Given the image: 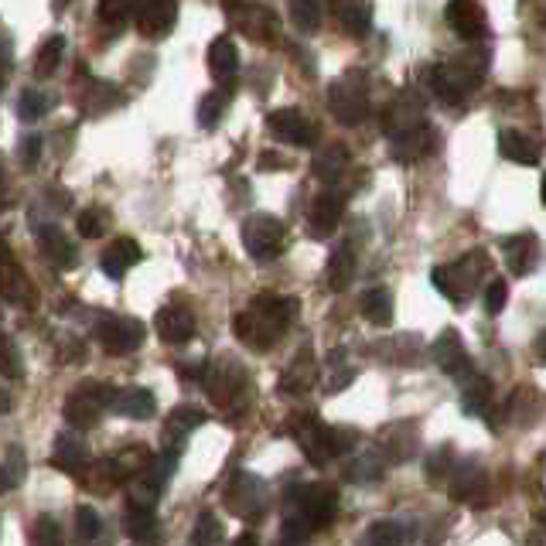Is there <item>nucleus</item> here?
I'll use <instances>...</instances> for the list:
<instances>
[{
  "label": "nucleus",
  "instance_id": "27",
  "mask_svg": "<svg viewBox=\"0 0 546 546\" xmlns=\"http://www.w3.org/2000/svg\"><path fill=\"white\" fill-rule=\"evenodd\" d=\"M86 461H89V451L82 444L79 434L65 430V434L55 437V448H52V465L65 471V475H82L86 471Z\"/></svg>",
  "mask_w": 546,
  "mask_h": 546
},
{
  "label": "nucleus",
  "instance_id": "52",
  "mask_svg": "<svg viewBox=\"0 0 546 546\" xmlns=\"http://www.w3.org/2000/svg\"><path fill=\"white\" fill-rule=\"evenodd\" d=\"M99 529H103V519H99V512L93 506H79L76 509V533L82 543H93L99 536Z\"/></svg>",
  "mask_w": 546,
  "mask_h": 546
},
{
  "label": "nucleus",
  "instance_id": "24",
  "mask_svg": "<svg viewBox=\"0 0 546 546\" xmlns=\"http://www.w3.org/2000/svg\"><path fill=\"white\" fill-rule=\"evenodd\" d=\"M502 250H506V263H509V270L516 273V277L533 273L536 263H540V239H536L533 233L509 236L506 243H502Z\"/></svg>",
  "mask_w": 546,
  "mask_h": 546
},
{
  "label": "nucleus",
  "instance_id": "57",
  "mask_svg": "<svg viewBox=\"0 0 546 546\" xmlns=\"http://www.w3.org/2000/svg\"><path fill=\"white\" fill-rule=\"evenodd\" d=\"M349 383H352V372H338V376L332 379V383H328V393H342Z\"/></svg>",
  "mask_w": 546,
  "mask_h": 546
},
{
  "label": "nucleus",
  "instance_id": "15",
  "mask_svg": "<svg viewBox=\"0 0 546 546\" xmlns=\"http://www.w3.org/2000/svg\"><path fill=\"white\" fill-rule=\"evenodd\" d=\"M379 123H383V130L393 137H400V134H407V130H417V127H424V106H420V99L413 96V93H400L393 99L390 106L383 110V117H379Z\"/></svg>",
  "mask_w": 546,
  "mask_h": 546
},
{
  "label": "nucleus",
  "instance_id": "48",
  "mask_svg": "<svg viewBox=\"0 0 546 546\" xmlns=\"http://www.w3.org/2000/svg\"><path fill=\"white\" fill-rule=\"evenodd\" d=\"M28 471V454H24L21 444H7L4 454V488H18V482Z\"/></svg>",
  "mask_w": 546,
  "mask_h": 546
},
{
  "label": "nucleus",
  "instance_id": "30",
  "mask_svg": "<svg viewBox=\"0 0 546 546\" xmlns=\"http://www.w3.org/2000/svg\"><path fill=\"white\" fill-rule=\"evenodd\" d=\"M79 478H82V485H86L93 495H110L113 488H120L123 482H127V475H123V468H120L117 458H99V461H93V465L82 471Z\"/></svg>",
  "mask_w": 546,
  "mask_h": 546
},
{
  "label": "nucleus",
  "instance_id": "49",
  "mask_svg": "<svg viewBox=\"0 0 546 546\" xmlns=\"http://www.w3.org/2000/svg\"><path fill=\"white\" fill-rule=\"evenodd\" d=\"M106 226H110V215L103 209H82L79 219H76V229L82 239H99L106 233Z\"/></svg>",
  "mask_w": 546,
  "mask_h": 546
},
{
  "label": "nucleus",
  "instance_id": "38",
  "mask_svg": "<svg viewBox=\"0 0 546 546\" xmlns=\"http://www.w3.org/2000/svg\"><path fill=\"white\" fill-rule=\"evenodd\" d=\"M359 308H362V318L376 328H386L393 321V294L383 291V287H372L359 297Z\"/></svg>",
  "mask_w": 546,
  "mask_h": 546
},
{
  "label": "nucleus",
  "instance_id": "51",
  "mask_svg": "<svg viewBox=\"0 0 546 546\" xmlns=\"http://www.w3.org/2000/svg\"><path fill=\"white\" fill-rule=\"evenodd\" d=\"M226 103H229L226 93H219V89L209 93L202 103H198V123H202V127H215L219 117H222V110H226Z\"/></svg>",
  "mask_w": 546,
  "mask_h": 546
},
{
  "label": "nucleus",
  "instance_id": "1",
  "mask_svg": "<svg viewBox=\"0 0 546 546\" xmlns=\"http://www.w3.org/2000/svg\"><path fill=\"white\" fill-rule=\"evenodd\" d=\"M297 311V301L280 294H256L246 311L233 318V332L246 349L253 352H270L280 342V335L291 328Z\"/></svg>",
  "mask_w": 546,
  "mask_h": 546
},
{
  "label": "nucleus",
  "instance_id": "34",
  "mask_svg": "<svg viewBox=\"0 0 546 546\" xmlns=\"http://www.w3.org/2000/svg\"><path fill=\"white\" fill-rule=\"evenodd\" d=\"M355 280V253L349 243H342L338 250L328 256V267H325V287L335 294L349 291V284Z\"/></svg>",
  "mask_w": 546,
  "mask_h": 546
},
{
  "label": "nucleus",
  "instance_id": "25",
  "mask_svg": "<svg viewBox=\"0 0 546 546\" xmlns=\"http://www.w3.org/2000/svg\"><path fill=\"white\" fill-rule=\"evenodd\" d=\"M38 250L45 253V260L59 270L76 267V246L69 243V236L62 233L59 226H38Z\"/></svg>",
  "mask_w": 546,
  "mask_h": 546
},
{
  "label": "nucleus",
  "instance_id": "23",
  "mask_svg": "<svg viewBox=\"0 0 546 546\" xmlns=\"http://www.w3.org/2000/svg\"><path fill=\"white\" fill-rule=\"evenodd\" d=\"M314 383H318V362H314L311 349H301L294 355V362L287 366V372L280 376V390L287 396H301L314 390Z\"/></svg>",
  "mask_w": 546,
  "mask_h": 546
},
{
  "label": "nucleus",
  "instance_id": "2",
  "mask_svg": "<svg viewBox=\"0 0 546 546\" xmlns=\"http://www.w3.org/2000/svg\"><path fill=\"white\" fill-rule=\"evenodd\" d=\"M291 437L297 441V448L304 451V458L311 461V465H328L338 454L352 451L355 441H359V430H349V427H328L321 424L314 413H291Z\"/></svg>",
  "mask_w": 546,
  "mask_h": 546
},
{
  "label": "nucleus",
  "instance_id": "6",
  "mask_svg": "<svg viewBox=\"0 0 546 546\" xmlns=\"http://www.w3.org/2000/svg\"><path fill=\"white\" fill-rule=\"evenodd\" d=\"M113 400H117V386H106V383H82L76 390L69 393V400H65V420H69V427L76 430H89L96 427L99 420H103L106 410H113Z\"/></svg>",
  "mask_w": 546,
  "mask_h": 546
},
{
  "label": "nucleus",
  "instance_id": "35",
  "mask_svg": "<svg viewBox=\"0 0 546 546\" xmlns=\"http://www.w3.org/2000/svg\"><path fill=\"white\" fill-rule=\"evenodd\" d=\"M492 396H495L492 379L471 372L465 379V390H461V410L471 413V417H482V413H488V407H492Z\"/></svg>",
  "mask_w": 546,
  "mask_h": 546
},
{
  "label": "nucleus",
  "instance_id": "21",
  "mask_svg": "<svg viewBox=\"0 0 546 546\" xmlns=\"http://www.w3.org/2000/svg\"><path fill=\"white\" fill-rule=\"evenodd\" d=\"M342 215H345V198L338 192H321L314 198L311 215H308L311 236H318V239L332 236L338 229V222H342Z\"/></svg>",
  "mask_w": 546,
  "mask_h": 546
},
{
  "label": "nucleus",
  "instance_id": "22",
  "mask_svg": "<svg viewBox=\"0 0 546 546\" xmlns=\"http://www.w3.org/2000/svg\"><path fill=\"white\" fill-rule=\"evenodd\" d=\"M437 151V130L424 123L417 130H407V134L393 137V157L403 164H413V161H424Z\"/></svg>",
  "mask_w": 546,
  "mask_h": 546
},
{
  "label": "nucleus",
  "instance_id": "41",
  "mask_svg": "<svg viewBox=\"0 0 546 546\" xmlns=\"http://www.w3.org/2000/svg\"><path fill=\"white\" fill-rule=\"evenodd\" d=\"M123 526H127V536L134 543L154 540V533H157V512L154 509H144V506H127V512H123Z\"/></svg>",
  "mask_w": 546,
  "mask_h": 546
},
{
  "label": "nucleus",
  "instance_id": "37",
  "mask_svg": "<svg viewBox=\"0 0 546 546\" xmlns=\"http://www.w3.org/2000/svg\"><path fill=\"white\" fill-rule=\"evenodd\" d=\"M209 72L219 82L233 79L239 72V52H236L233 38H215L209 45Z\"/></svg>",
  "mask_w": 546,
  "mask_h": 546
},
{
  "label": "nucleus",
  "instance_id": "47",
  "mask_svg": "<svg viewBox=\"0 0 546 546\" xmlns=\"http://www.w3.org/2000/svg\"><path fill=\"white\" fill-rule=\"evenodd\" d=\"M311 533H314V529H311L308 519L297 516V512H287L284 526H280V546H304Z\"/></svg>",
  "mask_w": 546,
  "mask_h": 546
},
{
  "label": "nucleus",
  "instance_id": "12",
  "mask_svg": "<svg viewBox=\"0 0 546 546\" xmlns=\"http://www.w3.org/2000/svg\"><path fill=\"white\" fill-rule=\"evenodd\" d=\"M448 492L458 506H471V509L488 506V495H492V488H488V471L478 465V461H461L448 482Z\"/></svg>",
  "mask_w": 546,
  "mask_h": 546
},
{
  "label": "nucleus",
  "instance_id": "14",
  "mask_svg": "<svg viewBox=\"0 0 546 546\" xmlns=\"http://www.w3.org/2000/svg\"><path fill=\"white\" fill-rule=\"evenodd\" d=\"M178 21V0H137L134 24L144 38H164Z\"/></svg>",
  "mask_w": 546,
  "mask_h": 546
},
{
  "label": "nucleus",
  "instance_id": "19",
  "mask_svg": "<svg viewBox=\"0 0 546 546\" xmlns=\"http://www.w3.org/2000/svg\"><path fill=\"white\" fill-rule=\"evenodd\" d=\"M154 328H157V335H161V342L181 345V342H188V338H195V314L188 308H181V304H168V308L157 311Z\"/></svg>",
  "mask_w": 546,
  "mask_h": 546
},
{
  "label": "nucleus",
  "instance_id": "62",
  "mask_svg": "<svg viewBox=\"0 0 546 546\" xmlns=\"http://www.w3.org/2000/svg\"><path fill=\"white\" fill-rule=\"evenodd\" d=\"M540 202L546 205V175H543V181H540Z\"/></svg>",
  "mask_w": 546,
  "mask_h": 546
},
{
  "label": "nucleus",
  "instance_id": "4",
  "mask_svg": "<svg viewBox=\"0 0 546 546\" xmlns=\"http://www.w3.org/2000/svg\"><path fill=\"white\" fill-rule=\"evenodd\" d=\"M205 393L219 410L239 413L246 407V390H250V376L239 366L233 355H219V359L205 362Z\"/></svg>",
  "mask_w": 546,
  "mask_h": 546
},
{
  "label": "nucleus",
  "instance_id": "16",
  "mask_svg": "<svg viewBox=\"0 0 546 546\" xmlns=\"http://www.w3.org/2000/svg\"><path fill=\"white\" fill-rule=\"evenodd\" d=\"M444 18H448V24L454 28V35L465 41H485L488 35V21L478 0H448Z\"/></svg>",
  "mask_w": 546,
  "mask_h": 546
},
{
  "label": "nucleus",
  "instance_id": "59",
  "mask_svg": "<svg viewBox=\"0 0 546 546\" xmlns=\"http://www.w3.org/2000/svg\"><path fill=\"white\" fill-rule=\"evenodd\" d=\"M263 168H280V157H273V154H263Z\"/></svg>",
  "mask_w": 546,
  "mask_h": 546
},
{
  "label": "nucleus",
  "instance_id": "11",
  "mask_svg": "<svg viewBox=\"0 0 546 546\" xmlns=\"http://www.w3.org/2000/svg\"><path fill=\"white\" fill-rule=\"evenodd\" d=\"M376 451L383 454L386 465H407L413 454L420 451V427L410 424V420L386 424L376 434Z\"/></svg>",
  "mask_w": 546,
  "mask_h": 546
},
{
  "label": "nucleus",
  "instance_id": "17",
  "mask_svg": "<svg viewBox=\"0 0 546 546\" xmlns=\"http://www.w3.org/2000/svg\"><path fill=\"white\" fill-rule=\"evenodd\" d=\"M236 28L250 41H256V45H273V41H280V21L270 7H246V11H239Z\"/></svg>",
  "mask_w": 546,
  "mask_h": 546
},
{
  "label": "nucleus",
  "instance_id": "5",
  "mask_svg": "<svg viewBox=\"0 0 546 546\" xmlns=\"http://www.w3.org/2000/svg\"><path fill=\"white\" fill-rule=\"evenodd\" d=\"M328 110L342 127H359L369 117V82L366 72H342L328 86Z\"/></svg>",
  "mask_w": 546,
  "mask_h": 546
},
{
  "label": "nucleus",
  "instance_id": "36",
  "mask_svg": "<svg viewBox=\"0 0 546 546\" xmlns=\"http://www.w3.org/2000/svg\"><path fill=\"white\" fill-rule=\"evenodd\" d=\"M349 164H352V157L349 151H345L342 144H328V147H321L318 154H314V175H318L321 181H328V185H335L338 178L349 171Z\"/></svg>",
  "mask_w": 546,
  "mask_h": 546
},
{
  "label": "nucleus",
  "instance_id": "42",
  "mask_svg": "<svg viewBox=\"0 0 546 546\" xmlns=\"http://www.w3.org/2000/svg\"><path fill=\"white\" fill-rule=\"evenodd\" d=\"M62 55H65V38L62 35H52L45 38V45L38 48V59H35V76L38 79H52L62 65Z\"/></svg>",
  "mask_w": 546,
  "mask_h": 546
},
{
  "label": "nucleus",
  "instance_id": "45",
  "mask_svg": "<svg viewBox=\"0 0 546 546\" xmlns=\"http://www.w3.org/2000/svg\"><path fill=\"white\" fill-rule=\"evenodd\" d=\"M461 461L454 458V448H448L444 444L441 451H434L427 458V482L430 485H444V482H451V475H454V468H458Z\"/></svg>",
  "mask_w": 546,
  "mask_h": 546
},
{
  "label": "nucleus",
  "instance_id": "58",
  "mask_svg": "<svg viewBox=\"0 0 546 546\" xmlns=\"http://www.w3.org/2000/svg\"><path fill=\"white\" fill-rule=\"evenodd\" d=\"M233 546H260V543H256V533H243V536H236Z\"/></svg>",
  "mask_w": 546,
  "mask_h": 546
},
{
  "label": "nucleus",
  "instance_id": "50",
  "mask_svg": "<svg viewBox=\"0 0 546 546\" xmlns=\"http://www.w3.org/2000/svg\"><path fill=\"white\" fill-rule=\"evenodd\" d=\"M31 546H65L62 529L52 516H38L31 526Z\"/></svg>",
  "mask_w": 546,
  "mask_h": 546
},
{
  "label": "nucleus",
  "instance_id": "55",
  "mask_svg": "<svg viewBox=\"0 0 546 546\" xmlns=\"http://www.w3.org/2000/svg\"><path fill=\"white\" fill-rule=\"evenodd\" d=\"M4 376L21 379V352L14 345V338H4Z\"/></svg>",
  "mask_w": 546,
  "mask_h": 546
},
{
  "label": "nucleus",
  "instance_id": "10",
  "mask_svg": "<svg viewBox=\"0 0 546 546\" xmlns=\"http://www.w3.org/2000/svg\"><path fill=\"white\" fill-rule=\"evenodd\" d=\"M96 338L110 355H130L144 345V325L127 314H110L96 325Z\"/></svg>",
  "mask_w": 546,
  "mask_h": 546
},
{
  "label": "nucleus",
  "instance_id": "9",
  "mask_svg": "<svg viewBox=\"0 0 546 546\" xmlns=\"http://www.w3.org/2000/svg\"><path fill=\"white\" fill-rule=\"evenodd\" d=\"M226 506L233 516L246 519V523H256V519L267 516L270 509V488L260 475H253V471H236L233 482L226 488Z\"/></svg>",
  "mask_w": 546,
  "mask_h": 546
},
{
  "label": "nucleus",
  "instance_id": "32",
  "mask_svg": "<svg viewBox=\"0 0 546 546\" xmlns=\"http://www.w3.org/2000/svg\"><path fill=\"white\" fill-rule=\"evenodd\" d=\"M499 151L506 161H516V164H540V157H543L540 140L523 134V130H502Z\"/></svg>",
  "mask_w": 546,
  "mask_h": 546
},
{
  "label": "nucleus",
  "instance_id": "31",
  "mask_svg": "<svg viewBox=\"0 0 546 546\" xmlns=\"http://www.w3.org/2000/svg\"><path fill=\"white\" fill-rule=\"evenodd\" d=\"M113 413H120V417H127V420H151L157 413V400L151 390H144V386H127V390H117Z\"/></svg>",
  "mask_w": 546,
  "mask_h": 546
},
{
  "label": "nucleus",
  "instance_id": "63",
  "mask_svg": "<svg viewBox=\"0 0 546 546\" xmlns=\"http://www.w3.org/2000/svg\"><path fill=\"white\" fill-rule=\"evenodd\" d=\"M543 28H546V11H543Z\"/></svg>",
  "mask_w": 546,
  "mask_h": 546
},
{
  "label": "nucleus",
  "instance_id": "33",
  "mask_svg": "<svg viewBox=\"0 0 546 546\" xmlns=\"http://www.w3.org/2000/svg\"><path fill=\"white\" fill-rule=\"evenodd\" d=\"M335 21L349 38H366L372 28V11L366 0H338L335 4Z\"/></svg>",
  "mask_w": 546,
  "mask_h": 546
},
{
  "label": "nucleus",
  "instance_id": "54",
  "mask_svg": "<svg viewBox=\"0 0 546 546\" xmlns=\"http://www.w3.org/2000/svg\"><path fill=\"white\" fill-rule=\"evenodd\" d=\"M506 304H509V284H506V280H499V277H492V280H488V287H485V311L488 314H502V311H506Z\"/></svg>",
  "mask_w": 546,
  "mask_h": 546
},
{
  "label": "nucleus",
  "instance_id": "61",
  "mask_svg": "<svg viewBox=\"0 0 546 546\" xmlns=\"http://www.w3.org/2000/svg\"><path fill=\"white\" fill-rule=\"evenodd\" d=\"M526 546H546V543L540 540V536H529V540H526Z\"/></svg>",
  "mask_w": 546,
  "mask_h": 546
},
{
  "label": "nucleus",
  "instance_id": "13",
  "mask_svg": "<svg viewBox=\"0 0 546 546\" xmlns=\"http://www.w3.org/2000/svg\"><path fill=\"white\" fill-rule=\"evenodd\" d=\"M267 127H270L273 137L284 140V144H291V147H314L318 144V123H314L311 117H304L301 110H294V106L273 110L267 117Z\"/></svg>",
  "mask_w": 546,
  "mask_h": 546
},
{
  "label": "nucleus",
  "instance_id": "44",
  "mask_svg": "<svg viewBox=\"0 0 546 546\" xmlns=\"http://www.w3.org/2000/svg\"><path fill=\"white\" fill-rule=\"evenodd\" d=\"M291 21L301 35H314L321 28V0H291Z\"/></svg>",
  "mask_w": 546,
  "mask_h": 546
},
{
  "label": "nucleus",
  "instance_id": "60",
  "mask_svg": "<svg viewBox=\"0 0 546 546\" xmlns=\"http://www.w3.org/2000/svg\"><path fill=\"white\" fill-rule=\"evenodd\" d=\"M536 352H540L543 359H546V332H543L540 338H536Z\"/></svg>",
  "mask_w": 546,
  "mask_h": 546
},
{
  "label": "nucleus",
  "instance_id": "26",
  "mask_svg": "<svg viewBox=\"0 0 546 546\" xmlns=\"http://www.w3.org/2000/svg\"><path fill=\"white\" fill-rule=\"evenodd\" d=\"M134 263H140L137 239L120 236V239H113V243L103 250V260H99V267H103V273L110 280H123V277H127V270L134 267Z\"/></svg>",
  "mask_w": 546,
  "mask_h": 546
},
{
  "label": "nucleus",
  "instance_id": "40",
  "mask_svg": "<svg viewBox=\"0 0 546 546\" xmlns=\"http://www.w3.org/2000/svg\"><path fill=\"white\" fill-rule=\"evenodd\" d=\"M424 82H427L430 93L441 99V103L458 106L461 99H465V93H461V89L454 86V79L448 76V65H427V69H424Z\"/></svg>",
  "mask_w": 546,
  "mask_h": 546
},
{
  "label": "nucleus",
  "instance_id": "53",
  "mask_svg": "<svg viewBox=\"0 0 546 546\" xmlns=\"http://www.w3.org/2000/svg\"><path fill=\"white\" fill-rule=\"evenodd\" d=\"M45 110H48V96L38 93V89H24L18 99L21 120H38V117H45Z\"/></svg>",
  "mask_w": 546,
  "mask_h": 546
},
{
  "label": "nucleus",
  "instance_id": "18",
  "mask_svg": "<svg viewBox=\"0 0 546 546\" xmlns=\"http://www.w3.org/2000/svg\"><path fill=\"white\" fill-rule=\"evenodd\" d=\"M205 424V413L192 407V403H181L164 417V427H161V441L168 444V451H181V444L188 441V434H192L195 427Z\"/></svg>",
  "mask_w": 546,
  "mask_h": 546
},
{
  "label": "nucleus",
  "instance_id": "29",
  "mask_svg": "<svg viewBox=\"0 0 546 546\" xmlns=\"http://www.w3.org/2000/svg\"><path fill=\"white\" fill-rule=\"evenodd\" d=\"M448 65V76L454 79V86L461 89V93H471V89L478 86V82L485 79V69H488V52L485 48H478V52H468V55H458L454 62H444Z\"/></svg>",
  "mask_w": 546,
  "mask_h": 546
},
{
  "label": "nucleus",
  "instance_id": "46",
  "mask_svg": "<svg viewBox=\"0 0 546 546\" xmlns=\"http://www.w3.org/2000/svg\"><path fill=\"white\" fill-rule=\"evenodd\" d=\"M192 543L195 546H222V543H226V526L219 523L215 512H202V516H198Z\"/></svg>",
  "mask_w": 546,
  "mask_h": 546
},
{
  "label": "nucleus",
  "instance_id": "20",
  "mask_svg": "<svg viewBox=\"0 0 546 546\" xmlns=\"http://www.w3.org/2000/svg\"><path fill=\"white\" fill-rule=\"evenodd\" d=\"M430 355H434V362L441 366L448 376H471V359L465 352V345H461V338L454 328H448V332L437 335L434 349H430Z\"/></svg>",
  "mask_w": 546,
  "mask_h": 546
},
{
  "label": "nucleus",
  "instance_id": "64",
  "mask_svg": "<svg viewBox=\"0 0 546 546\" xmlns=\"http://www.w3.org/2000/svg\"><path fill=\"white\" fill-rule=\"evenodd\" d=\"M65 4H69V0H65Z\"/></svg>",
  "mask_w": 546,
  "mask_h": 546
},
{
  "label": "nucleus",
  "instance_id": "43",
  "mask_svg": "<svg viewBox=\"0 0 546 546\" xmlns=\"http://www.w3.org/2000/svg\"><path fill=\"white\" fill-rule=\"evenodd\" d=\"M345 478L355 485H366V482H376V478H383V454H359L355 461H349V468H345Z\"/></svg>",
  "mask_w": 546,
  "mask_h": 546
},
{
  "label": "nucleus",
  "instance_id": "7",
  "mask_svg": "<svg viewBox=\"0 0 546 546\" xmlns=\"http://www.w3.org/2000/svg\"><path fill=\"white\" fill-rule=\"evenodd\" d=\"M239 236H243L246 253H250L253 260H260V263L277 260V256L284 253V246H287V226L270 212L246 215L243 233H239Z\"/></svg>",
  "mask_w": 546,
  "mask_h": 546
},
{
  "label": "nucleus",
  "instance_id": "28",
  "mask_svg": "<svg viewBox=\"0 0 546 546\" xmlns=\"http://www.w3.org/2000/svg\"><path fill=\"white\" fill-rule=\"evenodd\" d=\"M4 301L18 304V308H35L38 304V294L35 287H31L28 273L18 267V260H14L11 253L4 256Z\"/></svg>",
  "mask_w": 546,
  "mask_h": 546
},
{
  "label": "nucleus",
  "instance_id": "3",
  "mask_svg": "<svg viewBox=\"0 0 546 546\" xmlns=\"http://www.w3.org/2000/svg\"><path fill=\"white\" fill-rule=\"evenodd\" d=\"M492 273V263L482 250L465 253V260L448 263V267H434L430 270V284L437 294H444L451 304H465L471 294L478 291V284Z\"/></svg>",
  "mask_w": 546,
  "mask_h": 546
},
{
  "label": "nucleus",
  "instance_id": "39",
  "mask_svg": "<svg viewBox=\"0 0 546 546\" xmlns=\"http://www.w3.org/2000/svg\"><path fill=\"white\" fill-rule=\"evenodd\" d=\"M410 540H413V526L393 523V519L372 523L366 533V546H410Z\"/></svg>",
  "mask_w": 546,
  "mask_h": 546
},
{
  "label": "nucleus",
  "instance_id": "8",
  "mask_svg": "<svg viewBox=\"0 0 546 546\" xmlns=\"http://www.w3.org/2000/svg\"><path fill=\"white\" fill-rule=\"evenodd\" d=\"M287 512H297L311 523V529H325L335 523L338 512V488L328 482H311L301 488H291L287 495Z\"/></svg>",
  "mask_w": 546,
  "mask_h": 546
},
{
  "label": "nucleus",
  "instance_id": "56",
  "mask_svg": "<svg viewBox=\"0 0 546 546\" xmlns=\"http://www.w3.org/2000/svg\"><path fill=\"white\" fill-rule=\"evenodd\" d=\"M38 147H41V140H38V137H28V140H24V147H21V157H24V161L35 164V161H38Z\"/></svg>",
  "mask_w": 546,
  "mask_h": 546
}]
</instances>
